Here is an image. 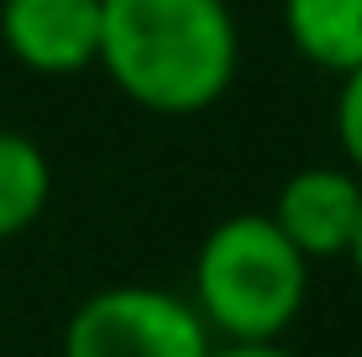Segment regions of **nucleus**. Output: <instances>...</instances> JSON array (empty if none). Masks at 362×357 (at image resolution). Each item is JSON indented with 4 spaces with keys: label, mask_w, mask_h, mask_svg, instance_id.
Returning <instances> with one entry per match:
<instances>
[{
    "label": "nucleus",
    "mask_w": 362,
    "mask_h": 357,
    "mask_svg": "<svg viewBox=\"0 0 362 357\" xmlns=\"http://www.w3.org/2000/svg\"><path fill=\"white\" fill-rule=\"evenodd\" d=\"M284 32L305 64L336 79L362 64V0H284Z\"/></svg>",
    "instance_id": "nucleus-6"
},
{
    "label": "nucleus",
    "mask_w": 362,
    "mask_h": 357,
    "mask_svg": "<svg viewBox=\"0 0 362 357\" xmlns=\"http://www.w3.org/2000/svg\"><path fill=\"white\" fill-rule=\"evenodd\" d=\"M216 336L189 294L158 284H110L74 305L64 357H210Z\"/></svg>",
    "instance_id": "nucleus-3"
},
{
    "label": "nucleus",
    "mask_w": 362,
    "mask_h": 357,
    "mask_svg": "<svg viewBox=\"0 0 362 357\" xmlns=\"http://www.w3.org/2000/svg\"><path fill=\"white\" fill-rule=\"evenodd\" d=\"M310 300V263L268 221L236 211L205 231L194 252L189 305L221 341H279Z\"/></svg>",
    "instance_id": "nucleus-2"
},
{
    "label": "nucleus",
    "mask_w": 362,
    "mask_h": 357,
    "mask_svg": "<svg viewBox=\"0 0 362 357\" xmlns=\"http://www.w3.org/2000/svg\"><path fill=\"white\" fill-rule=\"evenodd\" d=\"M0 42L32 74H84L100 58V0H0Z\"/></svg>",
    "instance_id": "nucleus-5"
},
{
    "label": "nucleus",
    "mask_w": 362,
    "mask_h": 357,
    "mask_svg": "<svg viewBox=\"0 0 362 357\" xmlns=\"http://www.w3.org/2000/svg\"><path fill=\"white\" fill-rule=\"evenodd\" d=\"M100 69L153 116H199L231 90L242 37L226 0H100Z\"/></svg>",
    "instance_id": "nucleus-1"
},
{
    "label": "nucleus",
    "mask_w": 362,
    "mask_h": 357,
    "mask_svg": "<svg viewBox=\"0 0 362 357\" xmlns=\"http://www.w3.org/2000/svg\"><path fill=\"white\" fill-rule=\"evenodd\" d=\"M336 137H341L346 168L362 179V64L341 74V95H336Z\"/></svg>",
    "instance_id": "nucleus-8"
},
{
    "label": "nucleus",
    "mask_w": 362,
    "mask_h": 357,
    "mask_svg": "<svg viewBox=\"0 0 362 357\" xmlns=\"http://www.w3.org/2000/svg\"><path fill=\"white\" fill-rule=\"evenodd\" d=\"M268 221L294 242L305 263L346 257L362 226V179L346 163H310L279 184Z\"/></svg>",
    "instance_id": "nucleus-4"
},
{
    "label": "nucleus",
    "mask_w": 362,
    "mask_h": 357,
    "mask_svg": "<svg viewBox=\"0 0 362 357\" xmlns=\"http://www.w3.org/2000/svg\"><path fill=\"white\" fill-rule=\"evenodd\" d=\"M346 263H352L357 279H362V226H357V237H352V252H346Z\"/></svg>",
    "instance_id": "nucleus-10"
},
{
    "label": "nucleus",
    "mask_w": 362,
    "mask_h": 357,
    "mask_svg": "<svg viewBox=\"0 0 362 357\" xmlns=\"http://www.w3.org/2000/svg\"><path fill=\"white\" fill-rule=\"evenodd\" d=\"M53 200V163L27 131L0 127V242L21 237L42 221Z\"/></svg>",
    "instance_id": "nucleus-7"
},
{
    "label": "nucleus",
    "mask_w": 362,
    "mask_h": 357,
    "mask_svg": "<svg viewBox=\"0 0 362 357\" xmlns=\"http://www.w3.org/2000/svg\"><path fill=\"white\" fill-rule=\"evenodd\" d=\"M210 357H294V352L279 341H221Z\"/></svg>",
    "instance_id": "nucleus-9"
}]
</instances>
